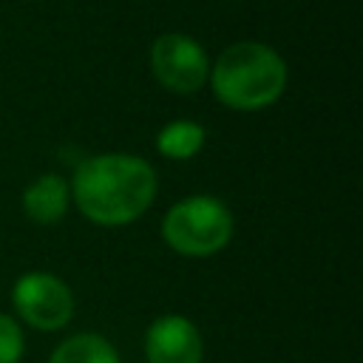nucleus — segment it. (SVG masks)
<instances>
[{"label": "nucleus", "mask_w": 363, "mask_h": 363, "mask_svg": "<svg viewBox=\"0 0 363 363\" xmlns=\"http://www.w3.org/2000/svg\"><path fill=\"white\" fill-rule=\"evenodd\" d=\"M71 196L79 213L102 227L136 221L156 196V170L130 153H102L77 164Z\"/></svg>", "instance_id": "f257e3e1"}, {"label": "nucleus", "mask_w": 363, "mask_h": 363, "mask_svg": "<svg viewBox=\"0 0 363 363\" xmlns=\"http://www.w3.org/2000/svg\"><path fill=\"white\" fill-rule=\"evenodd\" d=\"M207 82L221 105L233 111H261L278 102L284 94L286 65L275 48L244 40L218 54Z\"/></svg>", "instance_id": "f03ea898"}, {"label": "nucleus", "mask_w": 363, "mask_h": 363, "mask_svg": "<svg viewBox=\"0 0 363 363\" xmlns=\"http://www.w3.org/2000/svg\"><path fill=\"white\" fill-rule=\"evenodd\" d=\"M170 250L187 258H204L224 250L233 238V213L216 196H187L176 201L162 221Z\"/></svg>", "instance_id": "7ed1b4c3"}, {"label": "nucleus", "mask_w": 363, "mask_h": 363, "mask_svg": "<svg viewBox=\"0 0 363 363\" xmlns=\"http://www.w3.org/2000/svg\"><path fill=\"white\" fill-rule=\"evenodd\" d=\"M14 312L40 332H57L74 318V295L68 284L51 272H26L11 286Z\"/></svg>", "instance_id": "20e7f679"}, {"label": "nucleus", "mask_w": 363, "mask_h": 363, "mask_svg": "<svg viewBox=\"0 0 363 363\" xmlns=\"http://www.w3.org/2000/svg\"><path fill=\"white\" fill-rule=\"evenodd\" d=\"M150 71L162 88L173 94H193L207 82L210 60L193 37L167 31L150 45Z\"/></svg>", "instance_id": "39448f33"}, {"label": "nucleus", "mask_w": 363, "mask_h": 363, "mask_svg": "<svg viewBox=\"0 0 363 363\" xmlns=\"http://www.w3.org/2000/svg\"><path fill=\"white\" fill-rule=\"evenodd\" d=\"M145 357L147 363H201V332L184 315H162L145 332Z\"/></svg>", "instance_id": "423d86ee"}, {"label": "nucleus", "mask_w": 363, "mask_h": 363, "mask_svg": "<svg viewBox=\"0 0 363 363\" xmlns=\"http://www.w3.org/2000/svg\"><path fill=\"white\" fill-rule=\"evenodd\" d=\"M71 187L60 173H43L23 190V210L37 224H57L68 210Z\"/></svg>", "instance_id": "0eeeda50"}, {"label": "nucleus", "mask_w": 363, "mask_h": 363, "mask_svg": "<svg viewBox=\"0 0 363 363\" xmlns=\"http://www.w3.org/2000/svg\"><path fill=\"white\" fill-rule=\"evenodd\" d=\"M48 363H122V360L111 340L94 332H79L62 340L51 352Z\"/></svg>", "instance_id": "6e6552de"}, {"label": "nucleus", "mask_w": 363, "mask_h": 363, "mask_svg": "<svg viewBox=\"0 0 363 363\" xmlns=\"http://www.w3.org/2000/svg\"><path fill=\"white\" fill-rule=\"evenodd\" d=\"M204 139H207V133H204V128L199 122H193V119H173V122H167L156 133V150L164 159L182 162V159H193L201 150Z\"/></svg>", "instance_id": "1a4fd4ad"}, {"label": "nucleus", "mask_w": 363, "mask_h": 363, "mask_svg": "<svg viewBox=\"0 0 363 363\" xmlns=\"http://www.w3.org/2000/svg\"><path fill=\"white\" fill-rule=\"evenodd\" d=\"M26 349L23 329L11 315L0 312V363H20Z\"/></svg>", "instance_id": "9d476101"}]
</instances>
